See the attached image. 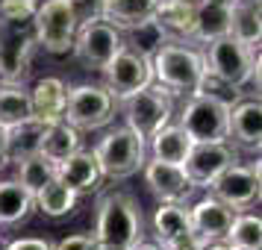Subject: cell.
<instances>
[{
    "mask_svg": "<svg viewBox=\"0 0 262 250\" xmlns=\"http://www.w3.org/2000/svg\"><path fill=\"white\" fill-rule=\"evenodd\" d=\"M142 209L130 194L112 191L97 203V221H95V241L109 250H127L142 238Z\"/></svg>",
    "mask_w": 262,
    "mask_h": 250,
    "instance_id": "1",
    "label": "cell"
},
{
    "mask_svg": "<svg viewBox=\"0 0 262 250\" xmlns=\"http://www.w3.org/2000/svg\"><path fill=\"white\" fill-rule=\"evenodd\" d=\"M150 68H154V83L168 88L171 95H194L203 74H206L203 53L194 48H186V41L162 44L154 53Z\"/></svg>",
    "mask_w": 262,
    "mask_h": 250,
    "instance_id": "2",
    "label": "cell"
},
{
    "mask_svg": "<svg viewBox=\"0 0 262 250\" xmlns=\"http://www.w3.org/2000/svg\"><path fill=\"white\" fill-rule=\"evenodd\" d=\"M203 65H206V74L221 85L242 88L250 83L253 71H259V48H250L227 33L209 41V48L203 53Z\"/></svg>",
    "mask_w": 262,
    "mask_h": 250,
    "instance_id": "3",
    "label": "cell"
},
{
    "mask_svg": "<svg viewBox=\"0 0 262 250\" xmlns=\"http://www.w3.org/2000/svg\"><path fill=\"white\" fill-rule=\"evenodd\" d=\"M100 165V174L109 179H127L139 174L147 162V139H142L136 130L124 127H112V130L97 142L92 150Z\"/></svg>",
    "mask_w": 262,
    "mask_h": 250,
    "instance_id": "4",
    "label": "cell"
},
{
    "mask_svg": "<svg viewBox=\"0 0 262 250\" xmlns=\"http://www.w3.org/2000/svg\"><path fill=\"white\" fill-rule=\"evenodd\" d=\"M230 100L215 92H198L180 112V127L191 142H227L230 130Z\"/></svg>",
    "mask_w": 262,
    "mask_h": 250,
    "instance_id": "5",
    "label": "cell"
},
{
    "mask_svg": "<svg viewBox=\"0 0 262 250\" xmlns=\"http://www.w3.org/2000/svg\"><path fill=\"white\" fill-rule=\"evenodd\" d=\"M118 103L124 109L127 127L136 130L142 139H150L156 130L171 124V115H174V95L168 88H162L159 83L144 85V88L133 92L130 97H124Z\"/></svg>",
    "mask_w": 262,
    "mask_h": 250,
    "instance_id": "6",
    "label": "cell"
},
{
    "mask_svg": "<svg viewBox=\"0 0 262 250\" xmlns=\"http://www.w3.org/2000/svg\"><path fill=\"white\" fill-rule=\"evenodd\" d=\"M33 38L41 50H48L53 56H65L74 48V36H77V18H74L68 0H45L38 3L36 15H33Z\"/></svg>",
    "mask_w": 262,
    "mask_h": 250,
    "instance_id": "7",
    "label": "cell"
},
{
    "mask_svg": "<svg viewBox=\"0 0 262 250\" xmlns=\"http://www.w3.org/2000/svg\"><path fill=\"white\" fill-rule=\"evenodd\" d=\"M115 97L109 95L103 85H77L68 88V103H65V115L62 121H68L71 127H77L80 132L103 130L115 118Z\"/></svg>",
    "mask_w": 262,
    "mask_h": 250,
    "instance_id": "8",
    "label": "cell"
},
{
    "mask_svg": "<svg viewBox=\"0 0 262 250\" xmlns=\"http://www.w3.org/2000/svg\"><path fill=\"white\" fill-rule=\"evenodd\" d=\"M121 48H124L121 30H115L112 24H106V21L100 18V21H89V24L77 27L71 53L77 56V62L83 65L85 71L100 74Z\"/></svg>",
    "mask_w": 262,
    "mask_h": 250,
    "instance_id": "9",
    "label": "cell"
},
{
    "mask_svg": "<svg viewBox=\"0 0 262 250\" xmlns=\"http://www.w3.org/2000/svg\"><path fill=\"white\" fill-rule=\"evenodd\" d=\"M33 27L30 24H3L0 30V83L21 85L30 77L33 65Z\"/></svg>",
    "mask_w": 262,
    "mask_h": 250,
    "instance_id": "10",
    "label": "cell"
},
{
    "mask_svg": "<svg viewBox=\"0 0 262 250\" xmlns=\"http://www.w3.org/2000/svg\"><path fill=\"white\" fill-rule=\"evenodd\" d=\"M100 74H103V88H106L115 100H124V97H130L133 92H139V88L154 83L150 59L142 56V53H133V50H127V48H121Z\"/></svg>",
    "mask_w": 262,
    "mask_h": 250,
    "instance_id": "11",
    "label": "cell"
},
{
    "mask_svg": "<svg viewBox=\"0 0 262 250\" xmlns=\"http://www.w3.org/2000/svg\"><path fill=\"white\" fill-rule=\"evenodd\" d=\"M209 191L218 200H224L227 206H233L236 212L250 209L253 203L259 200V159L248 162V165H238V162L227 165L209 183Z\"/></svg>",
    "mask_w": 262,
    "mask_h": 250,
    "instance_id": "12",
    "label": "cell"
},
{
    "mask_svg": "<svg viewBox=\"0 0 262 250\" xmlns=\"http://www.w3.org/2000/svg\"><path fill=\"white\" fill-rule=\"evenodd\" d=\"M233 162H238V156L230 142H194L183 162V171L189 174L194 189H209V183Z\"/></svg>",
    "mask_w": 262,
    "mask_h": 250,
    "instance_id": "13",
    "label": "cell"
},
{
    "mask_svg": "<svg viewBox=\"0 0 262 250\" xmlns=\"http://www.w3.org/2000/svg\"><path fill=\"white\" fill-rule=\"evenodd\" d=\"M144 183L159 203H186L194 194V183L189 174L183 171V165H168V162H144Z\"/></svg>",
    "mask_w": 262,
    "mask_h": 250,
    "instance_id": "14",
    "label": "cell"
},
{
    "mask_svg": "<svg viewBox=\"0 0 262 250\" xmlns=\"http://www.w3.org/2000/svg\"><path fill=\"white\" fill-rule=\"evenodd\" d=\"M191 218V230L198 241H227V233L233 226L236 209L227 206L224 200H218L215 194H206L189 209Z\"/></svg>",
    "mask_w": 262,
    "mask_h": 250,
    "instance_id": "15",
    "label": "cell"
},
{
    "mask_svg": "<svg viewBox=\"0 0 262 250\" xmlns=\"http://www.w3.org/2000/svg\"><path fill=\"white\" fill-rule=\"evenodd\" d=\"M227 142H233L238 150L259 153V147H262V103H259V97H250V100H242L236 106H230Z\"/></svg>",
    "mask_w": 262,
    "mask_h": 250,
    "instance_id": "16",
    "label": "cell"
},
{
    "mask_svg": "<svg viewBox=\"0 0 262 250\" xmlns=\"http://www.w3.org/2000/svg\"><path fill=\"white\" fill-rule=\"evenodd\" d=\"M150 226H154L156 241L165 250L180 247V244H189V241H198L194 230H191L189 209H186L183 203H159L154 209Z\"/></svg>",
    "mask_w": 262,
    "mask_h": 250,
    "instance_id": "17",
    "label": "cell"
},
{
    "mask_svg": "<svg viewBox=\"0 0 262 250\" xmlns=\"http://www.w3.org/2000/svg\"><path fill=\"white\" fill-rule=\"evenodd\" d=\"M56 177L68 186V189H74L77 194H89V191H95L97 186H100V179H103V174H100V165H97V159L92 150H74L71 156H65L62 162H56Z\"/></svg>",
    "mask_w": 262,
    "mask_h": 250,
    "instance_id": "18",
    "label": "cell"
},
{
    "mask_svg": "<svg viewBox=\"0 0 262 250\" xmlns=\"http://www.w3.org/2000/svg\"><path fill=\"white\" fill-rule=\"evenodd\" d=\"M27 92H30V109H33L36 121H41V124L62 121L65 103H68V85L62 83L59 77H45Z\"/></svg>",
    "mask_w": 262,
    "mask_h": 250,
    "instance_id": "19",
    "label": "cell"
},
{
    "mask_svg": "<svg viewBox=\"0 0 262 250\" xmlns=\"http://www.w3.org/2000/svg\"><path fill=\"white\" fill-rule=\"evenodd\" d=\"M154 21L171 41H191L194 36V0H156Z\"/></svg>",
    "mask_w": 262,
    "mask_h": 250,
    "instance_id": "20",
    "label": "cell"
},
{
    "mask_svg": "<svg viewBox=\"0 0 262 250\" xmlns=\"http://www.w3.org/2000/svg\"><path fill=\"white\" fill-rule=\"evenodd\" d=\"M230 6L233 0H194V36L191 41L209 44L230 33Z\"/></svg>",
    "mask_w": 262,
    "mask_h": 250,
    "instance_id": "21",
    "label": "cell"
},
{
    "mask_svg": "<svg viewBox=\"0 0 262 250\" xmlns=\"http://www.w3.org/2000/svg\"><path fill=\"white\" fill-rule=\"evenodd\" d=\"M191 139L186 135V130L180 124H165L162 130H156L147 139V153L156 162H168V165H183L186 156L191 150Z\"/></svg>",
    "mask_w": 262,
    "mask_h": 250,
    "instance_id": "22",
    "label": "cell"
},
{
    "mask_svg": "<svg viewBox=\"0 0 262 250\" xmlns=\"http://www.w3.org/2000/svg\"><path fill=\"white\" fill-rule=\"evenodd\" d=\"M77 200H80V194L74 189H68V186L56 177L33 194V209H38V212L48 215V218H68V215L77 209Z\"/></svg>",
    "mask_w": 262,
    "mask_h": 250,
    "instance_id": "23",
    "label": "cell"
},
{
    "mask_svg": "<svg viewBox=\"0 0 262 250\" xmlns=\"http://www.w3.org/2000/svg\"><path fill=\"white\" fill-rule=\"evenodd\" d=\"M230 36L250 44V48H259L262 12L256 0H233V6H230Z\"/></svg>",
    "mask_w": 262,
    "mask_h": 250,
    "instance_id": "24",
    "label": "cell"
},
{
    "mask_svg": "<svg viewBox=\"0 0 262 250\" xmlns=\"http://www.w3.org/2000/svg\"><path fill=\"white\" fill-rule=\"evenodd\" d=\"M45 127L48 124H41L36 118H27L21 124H15L6 130V156H9V162H21L27 156H33L41 150V139H45Z\"/></svg>",
    "mask_w": 262,
    "mask_h": 250,
    "instance_id": "25",
    "label": "cell"
},
{
    "mask_svg": "<svg viewBox=\"0 0 262 250\" xmlns=\"http://www.w3.org/2000/svg\"><path fill=\"white\" fill-rule=\"evenodd\" d=\"M33 212V191L18 179H0V226H15Z\"/></svg>",
    "mask_w": 262,
    "mask_h": 250,
    "instance_id": "26",
    "label": "cell"
},
{
    "mask_svg": "<svg viewBox=\"0 0 262 250\" xmlns=\"http://www.w3.org/2000/svg\"><path fill=\"white\" fill-rule=\"evenodd\" d=\"M121 41H124V48H127V50L142 53V56H147V59H154V53L162 48V44H168L171 38H168V33L156 24L154 15H150V18L139 21V24L121 30Z\"/></svg>",
    "mask_w": 262,
    "mask_h": 250,
    "instance_id": "27",
    "label": "cell"
},
{
    "mask_svg": "<svg viewBox=\"0 0 262 250\" xmlns=\"http://www.w3.org/2000/svg\"><path fill=\"white\" fill-rule=\"evenodd\" d=\"M83 147V132L71 127L68 121H56V124H48L45 127V139H41V150L50 162H62L65 156H71L74 150Z\"/></svg>",
    "mask_w": 262,
    "mask_h": 250,
    "instance_id": "28",
    "label": "cell"
},
{
    "mask_svg": "<svg viewBox=\"0 0 262 250\" xmlns=\"http://www.w3.org/2000/svg\"><path fill=\"white\" fill-rule=\"evenodd\" d=\"M156 0H106L103 3V21L112 24L115 30H127V27L150 18Z\"/></svg>",
    "mask_w": 262,
    "mask_h": 250,
    "instance_id": "29",
    "label": "cell"
},
{
    "mask_svg": "<svg viewBox=\"0 0 262 250\" xmlns=\"http://www.w3.org/2000/svg\"><path fill=\"white\" fill-rule=\"evenodd\" d=\"M33 118V109H30V92L24 85H0V127L9 130L21 121Z\"/></svg>",
    "mask_w": 262,
    "mask_h": 250,
    "instance_id": "30",
    "label": "cell"
},
{
    "mask_svg": "<svg viewBox=\"0 0 262 250\" xmlns=\"http://www.w3.org/2000/svg\"><path fill=\"white\" fill-rule=\"evenodd\" d=\"M18 183L24 186L27 191L36 194L41 186H48L50 179H56V162H50L45 153H33L18 162Z\"/></svg>",
    "mask_w": 262,
    "mask_h": 250,
    "instance_id": "31",
    "label": "cell"
},
{
    "mask_svg": "<svg viewBox=\"0 0 262 250\" xmlns=\"http://www.w3.org/2000/svg\"><path fill=\"white\" fill-rule=\"evenodd\" d=\"M227 241L236 250H262V221L259 215L236 212L233 226L227 233Z\"/></svg>",
    "mask_w": 262,
    "mask_h": 250,
    "instance_id": "32",
    "label": "cell"
},
{
    "mask_svg": "<svg viewBox=\"0 0 262 250\" xmlns=\"http://www.w3.org/2000/svg\"><path fill=\"white\" fill-rule=\"evenodd\" d=\"M38 9V0H0L3 24H30Z\"/></svg>",
    "mask_w": 262,
    "mask_h": 250,
    "instance_id": "33",
    "label": "cell"
},
{
    "mask_svg": "<svg viewBox=\"0 0 262 250\" xmlns=\"http://www.w3.org/2000/svg\"><path fill=\"white\" fill-rule=\"evenodd\" d=\"M103 3L106 0H68L74 18H77V27L89 24V21H100L103 18Z\"/></svg>",
    "mask_w": 262,
    "mask_h": 250,
    "instance_id": "34",
    "label": "cell"
},
{
    "mask_svg": "<svg viewBox=\"0 0 262 250\" xmlns=\"http://www.w3.org/2000/svg\"><path fill=\"white\" fill-rule=\"evenodd\" d=\"M95 247H97L95 236H85V233H77V236L62 238L59 244H53L50 250H95Z\"/></svg>",
    "mask_w": 262,
    "mask_h": 250,
    "instance_id": "35",
    "label": "cell"
},
{
    "mask_svg": "<svg viewBox=\"0 0 262 250\" xmlns=\"http://www.w3.org/2000/svg\"><path fill=\"white\" fill-rule=\"evenodd\" d=\"M53 244L50 241H45V238H15V241H9L6 244V250H50Z\"/></svg>",
    "mask_w": 262,
    "mask_h": 250,
    "instance_id": "36",
    "label": "cell"
},
{
    "mask_svg": "<svg viewBox=\"0 0 262 250\" xmlns=\"http://www.w3.org/2000/svg\"><path fill=\"white\" fill-rule=\"evenodd\" d=\"M127 250H165V247H162L159 241H142V238H139V241H136L133 247H127Z\"/></svg>",
    "mask_w": 262,
    "mask_h": 250,
    "instance_id": "37",
    "label": "cell"
},
{
    "mask_svg": "<svg viewBox=\"0 0 262 250\" xmlns=\"http://www.w3.org/2000/svg\"><path fill=\"white\" fill-rule=\"evenodd\" d=\"M9 162V156H6V130L0 127V168Z\"/></svg>",
    "mask_w": 262,
    "mask_h": 250,
    "instance_id": "38",
    "label": "cell"
},
{
    "mask_svg": "<svg viewBox=\"0 0 262 250\" xmlns=\"http://www.w3.org/2000/svg\"><path fill=\"white\" fill-rule=\"evenodd\" d=\"M6 244H9V241H6V238L0 236V250H6Z\"/></svg>",
    "mask_w": 262,
    "mask_h": 250,
    "instance_id": "39",
    "label": "cell"
},
{
    "mask_svg": "<svg viewBox=\"0 0 262 250\" xmlns=\"http://www.w3.org/2000/svg\"><path fill=\"white\" fill-rule=\"evenodd\" d=\"M0 30H3V18H0Z\"/></svg>",
    "mask_w": 262,
    "mask_h": 250,
    "instance_id": "40",
    "label": "cell"
},
{
    "mask_svg": "<svg viewBox=\"0 0 262 250\" xmlns=\"http://www.w3.org/2000/svg\"><path fill=\"white\" fill-rule=\"evenodd\" d=\"M256 3H259V0H256Z\"/></svg>",
    "mask_w": 262,
    "mask_h": 250,
    "instance_id": "41",
    "label": "cell"
}]
</instances>
